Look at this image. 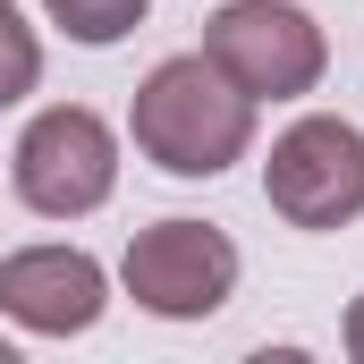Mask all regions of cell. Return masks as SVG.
Returning a JSON list of instances; mask_svg holds the SVG:
<instances>
[{
	"instance_id": "obj_8",
	"label": "cell",
	"mask_w": 364,
	"mask_h": 364,
	"mask_svg": "<svg viewBox=\"0 0 364 364\" xmlns=\"http://www.w3.org/2000/svg\"><path fill=\"white\" fill-rule=\"evenodd\" d=\"M43 85V34L17 17V0H0V110H17Z\"/></svg>"
},
{
	"instance_id": "obj_4",
	"label": "cell",
	"mask_w": 364,
	"mask_h": 364,
	"mask_svg": "<svg viewBox=\"0 0 364 364\" xmlns=\"http://www.w3.org/2000/svg\"><path fill=\"white\" fill-rule=\"evenodd\" d=\"M203 51L255 102H305L322 85V68H331V43L296 0H229V9H212Z\"/></svg>"
},
{
	"instance_id": "obj_10",
	"label": "cell",
	"mask_w": 364,
	"mask_h": 364,
	"mask_svg": "<svg viewBox=\"0 0 364 364\" xmlns=\"http://www.w3.org/2000/svg\"><path fill=\"white\" fill-rule=\"evenodd\" d=\"M0 364H17V348H9V339H0Z\"/></svg>"
},
{
	"instance_id": "obj_7",
	"label": "cell",
	"mask_w": 364,
	"mask_h": 364,
	"mask_svg": "<svg viewBox=\"0 0 364 364\" xmlns=\"http://www.w3.org/2000/svg\"><path fill=\"white\" fill-rule=\"evenodd\" d=\"M144 9H153V0H43V17H51L68 43H85V51L127 43V34L144 26Z\"/></svg>"
},
{
	"instance_id": "obj_2",
	"label": "cell",
	"mask_w": 364,
	"mask_h": 364,
	"mask_svg": "<svg viewBox=\"0 0 364 364\" xmlns=\"http://www.w3.org/2000/svg\"><path fill=\"white\" fill-rule=\"evenodd\" d=\"M9 186L43 220H85V212H102L110 186H119V136H110V119L85 110V102L34 110L26 136H17V153H9Z\"/></svg>"
},
{
	"instance_id": "obj_5",
	"label": "cell",
	"mask_w": 364,
	"mask_h": 364,
	"mask_svg": "<svg viewBox=\"0 0 364 364\" xmlns=\"http://www.w3.org/2000/svg\"><path fill=\"white\" fill-rule=\"evenodd\" d=\"M237 246H229V229H212V220H153V229H136L127 237V255H119V288L144 305V314H161V322H203V314H220L229 296H237Z\"/></svg>"
},
{
	"instance_id": "obj_6",
	"label": "cell",
	"mask_w": 364,
	"mask_h": 364,
	"mask_svg": "<svg viewBox=\"0 0 364 364\" xmlns=\"http://www.w3.org/2000/svg\"><path fill=\"white\" fill-rule=\"evenodd\" d=\"M110 305V272L85 246H17L0 263V314L34 339H85Z\"/></svg>"
},
{
	"instance_id": "obj_3",
	"label": "cell",
	"mask_w": 364,
	"mask_h": 364,
	"mask_svg": "<svg viewBox=\"0 0 364 364\" xmlns=\"http://www.w3.org/2000/svg\"><path fill=\"white\" fill-rule=\"evenodd\" d=\"M263 203H272L288 229H348L364 220V127L339 110H305L272 136V161H263Z\"/></svg>"
},
{
	"instance_id": "obj_9",
	"label": "cell",
	"mask_w": 364,
	"mask_h": 364,
	"mask_svg": "<svg viewBox=\"0 0 364 364\" xmlns=\"http://www.w3.org/2000/svg\"><path fill=\"white\" fill-rule=\"evenodd\" d=\"M339 348H348V356L364 364V296H356V305H348V322H339Z\"/></svg>"
},
{
	"instance_id": "obj_1",
	"label": "cell",
	"mask_w": 364,
	"mask_h": 364,
	"mask_svg": "<svg viewBox=\"0 0 364 364\" xmlns=\"http://www.w3.org/2000/svg\"><path fill=\"white\" fill-rule=\"evenodd\" d=\"M255 93H237L220 68H212V51H178V60H161L136 102H127V136H136V153L153 161V170H170V178H220V170H237L246 153H255Z\"/></svg>"
}]
</instances>
